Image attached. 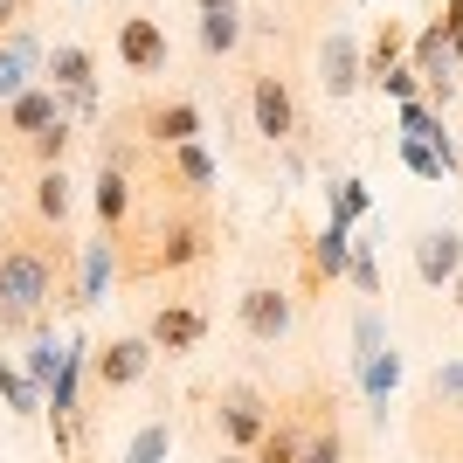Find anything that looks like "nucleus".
<instances>
[{"instance_id":"27","label":"nucleus","mask_w":463,"mask_h":463,"mask_svg":"<svg viewBox=\"0 0 463 463\" xmlns=\"http://www.w3.org/2000/svg\"><path fill=\"white\" fill-rule=\"evenodd\" d=\"M394 153H402V166H408V174H415V180H429V187H443V174H449V166H443V159H436V153H429V146H422V138H394Z\"/></svg>"},{"instance_id":"33","label":"nucleus","mask_w":463,"mask_h":463,"mask_svg":"<svg viewBox=\"0 0 463 463\" xmlns=\"http://www.w3.org/2000/svg\"><path fill=\"white\" fill-rule=\"evenodd\" d=\"M449 298H457V311H463V270H457V277H449Z\"/></svg>"},{"instance_id":"6","label":"nucleus","mask_w":463,"mask_h":463,"mask_svg":"<svg viewBox=\"0 0 463 463\" xmlns=\"http://www.w3.org/2000/svg\"><path fill=\"white\" fill-rule=\"evenodd\" d=\"M298 463H346V422H339V394L311 381L305 387V443H298Z\"/></svg>"},{"instance_id":"14","label":"nucleus","mask_w":463,"mask_h":463,"mask_svg":"<svg viewBox=\"0 0 463 463\" xmlns=\"http://www.w3.org/2000/svg\"><path fill=\"white\" fill-rule=\"evenodd\" d=\"M463 270V229H449V222H436V229L415 235V284L429 290H449V277Z\"/></svg>"},{"instance_id":"28","label":"nucleus","mask_w":463,"mask_h":463,"mask_svg":"<svg viewBox=\"0 0 463 463\" xmlns=\"http://www.w3.org/2000/svg\"><path fill=\"white\" fill-rule=\"evenodd\" d=\"M0 394L14 402V415H21V422H28V415H42V387L28 381V373H14V367H7V353H0Z\"/></svg>"},{"instance_id":"11","label":"nucleus","mask_w":463,"mask_h":463,"mask_svg":"<svg viewBox=\"0 0 463 463\" xmlns=\"http://www.w3.org/2000/svg\"><path fill=\"white\" fill-rule=\"evenodd\" d=\"M56 118H70L62 90H49V83H28L21 97H7V104H0V132L14 138V146H28V138H35V132H49Z\"/></svg>"},{"instance_id":"10","label":"nucleus","mask_w":463,"mask_h":463,"mask_svg":"<svg viewBox=\"0 0 463 463\" xmlns=\"http://www.w3.org/2000/svg\"><path fill=\"white\" fill-rule=\"evenodd\" d=\"M367 83V56H360V35L353 28H332L326 42H318V90L339 104V97H353Z\"/></svg>"},{"instance_id":"7","label":"nucleus","mask_w":463,"mask_h":463,"mask_svg":"<svg viewBox=\"0 0 463 463\" xmlns=\"http://www.w3.org/2000/svg\"><path fill=\"white\" fill-rule=\"evenodd\" d=\"M159 353H153V339L146 332H118V339H104V346L90 353V373H97V387L104 394H118V387H138L146 381V367H153Z\"/></svg>"},{"instance_id":"24","label":"nucleus","mask_w":463,"mask_h":463,"mask_svg":"<svg viewBox=\"0 0 463 463\" xmlns=\"http://www.w3.org/2000/svg\"><path fill=\"white\" fill-rule=\"evenodd\" d=\"M242 49V14H201V56L222 62Z\"/></svg>"},{"instance_id":"9","label":"nucleus","mask_w":463,"mask_h":463,"mask_svg":"<svg viewBox=\"0 0 463 463\" xmlns=\"http://www.w3.org/2000/svg\"><path fill=\"white\" fill-rule=\"evenodd\" d=\"M235 318H242V332H250L256 346H277L290 332V318H298V298H290L284 284H250L235 298Z\"/></svg>"},{"instance_id":"26","label":"nucleus","mask_w":463,"mask_h":463,"mask_svg":"<svg viewBox=\"0 0 463 463\" xmlns=\"http://www.w3.org/2000/svg\"><path fill=\"white\" fill-rule=\"evenodd\" d=\"M70 138H77V125H70V118H56V125H49V132H35L28 146H21V153L35 159V174H42V166H62V153H70Z\"/></svg>"},{"instance_id":"17","label":"nucleus","mask_w":463,"mask_h":463,"mask_svg":"<svg viewBox=\"0 0 463 463\" xmlns=\"http://www.w3.org/2000/svg\"><path fill=\"white\" fill-rule=\"evenodd\" d=\"M35 77H42V35L14 21V28L0 35V104H7V97H21Z\"/></svg>"},{"instance_id":"5","label":"nucleus","mask_w":463,"mask_h":463,"mask_svg":"<svg viewBox=\"0 0 463 463\" xmlns=\"http://www.w3.org/2000/svg\"><path fill=\"white\" fill-rule=\"evenodd\" d=\"M277 415V394H263L256 381H229L214 387V429H222V443L229 449H256L263 443V429Z\"/></svg>"},{"instance_id":"30","label":"nucleus","mask_w":463,"mask_h":463,"mask_svg":"<svg viewBox=\"0 0 463 463\" xmlns=\"http://www.w3.org/2000/svg\"><path fill=\"white\" fill-rule=\"evenodd\" d=\"M373 90H387V97H394V104H408V97H422V77H415V70H408V62H402V70H387V77L373 83Z\"/></svg>"},{"instance_id":"3","label":"nucleus","mask_w":463,"mask_h":463,"mask_svg":"<svg viewBox=\"0 0 463 463\" xmlns=\"http://www.w3.org/2000/svg\"><path fill=\"white\" fill-rule=\"evenodd\" d=\"M250 125H256L263 146H277V153H298V138H305L298 83H290L277 62H256V70H250Z\"/></svg>"},{"instance_id":"13","label":"nucleus","mask_w":463,"mask_h":463,"mask_svg":"<svg viewBox=\"0 0 463 463\" xmlns=\"http://www.w3.org/2000/svg\"><path fill=\"white\" fill-rule=\"evenodd\" d=\"M166 28L153 14H125L118 21V62L132 70V77H166Z\"/></svg>"},{"instance_id":"4","label":"nucleus","mask_w":463,"mask_h":463,"mask_svg":"<svg viewBox=\"0 0 463 463\" xmlns=\"http://www.w3.org/2000/svg\"><path fill=\"white\" fill-rule=\"evenodd\" d=\"M436 429H443V449H436V463H443L449 449H463V360H443V367L429 373L422 408H415V449H422Z\"/></svg>"},{"instance_id":"20","label":"nucleus","mask_w":463,"mask_h":463,"mask_svg":"<svg viewBox=\"0 0 463 463\" xmlns=\"http://www.w3.org/2000/svg\"><path fill=\"white\" fill-rule=\"evenodd\" d=\"M360 394H367V415L373 422L387 429V402H394V381H402V353L394 346H381V353H367V360H360Z\"/></svg>"},{"instance_id":"29","label":"nucleus","mask_w":463,"mask_h":463,"mask_svg":"<svg viewBox=\"0 0 463 463\" xmlns=\"http://www.w3.org/2000/svg\"><path fill=\"white\" fill-rule=\"evenodd\" d=\"M346 277H353V290H360V305H373V298H381V263H373V242H353Z\"/></svg>"},{"instance_id":"18","label":"nucleus","mask_w":463,"mask_h":463,"mask_svg":"<svg viewBox=\"0 0 463 463\" xmlns=\"http://www.w3.org/2000/svg\"><path fill=\"white\" fill-rule=\"evenodd\" d=\"M360 56H367V83H381L387 70H402V62H408V21L402 14H381L367 28V42H360Z\"/></svg>"},{"instance_id":"23","label":"nucleus","mask_w":463,"mask_h":463,"mask_svg":"<svg viewBox=\"0 0 463 463\" xmlns=\"http://www.w3.org/2000/svg\"><path fill=\"white\" fill-rule=\"evenodd\" d=\"M62 346H70V339H56L49 326L28 332V381H35L42 394H49V381H56V367H62Z\"/></svg>"},{"instance_id":"8","label":"nucleus","mask_w":463,"mask_h":463,"mask_svg":"<svg viewBox=\"0 0 463 463\" xmlns=\"http://www.w3.org/2000/svg\"><path fill=\"white\" fill-rule=\"evenodd\" d=\"M90 208H97V229L104 235H125L138 214V174L118 166V159H97V180H90Z\"/></svg>"},{"instance_id":"31","label":"nucleus","mask_w":463,"mask_h":463,"mask_svg":"<svg viewBox=\"0 0 463 463\" xmlns=\"http://www.w3.org/2000/svg\"><path fill=\"white\" fill-rule=\"evenodd\" d=\"M201 14H242V0H194Z\"/></svg>"},{"instance_id":"12","label":"nucleus","mask_w":463,"mask_h":463,"mask_svg":"<svg viewBox=\"0 0 463 463\" xmlns=\"http://www.w3.org/2000/svg\"><path fill=\"white\" fill-rule=\"evenodd\" d=\"M138 138H146L153 153L201 138V104H194V97H153V104L138 111Z\"/></svg>"},{"instance_id":"32","label":"nucleus","mask_w":463,"mask_h":463,"mask_svg":"<svg viewBox=\"0 0 463 463\" xmlns=\"http://www.w3.org/2000/svg\"><path fill=\"white\" fill-rule=\"evenodd\" d=\"M214 463H256V457H250V449H222Z\"/></svg>"},{"instance_id":"25","label":"nucleus","mask_w":463,"mask_h":463,"mask_svg":"<svg viewBox=\"0 0 463 463\" xmlns=\"http://www.w3.org/2000/svg\"><path fill=\"white\" fill-rule=\"evenodd\" d=\"M166 457H174V422H166V415H153V422L125 443V463H166Z\"/></svg>"},{"instance_id":"15","label":"nucleus","mask_w":463,"mask_h":463,"mask_svg":"<svg viewBox=\"0 0 463 463\" xmlns=\"http://www.w3.org/2000/svg\"><path fill=\"white\" fill-rule=\"evenodd\" d=\"M118 277V235H90L83 242V256H77V277H70V290H62V305H77V311H90L97 298H104V284Z\"/></svg>"},{"instance_id":"1","label":"nucleus","mask_w":463,"mask_h":463,"mask_svg":"<svg viewBox=\"0 0 463 463\" xmlns=\"http://www.w3.org/2000/svg\"><path fill=\"white\" fill-rule=\"evenodd\" d=\"M70 242L49 222H7L0 229V339H21L49 318V298H62Z\"/></svg>"},{"instance_id":"22","label":"nucleus","mask_w":463,"mask_h":463,"mask_svg":"<svg viewBox=\"0 0 463 463\" xmlns=\"http://www.w3.org/2000/svg\"><path fill=\"white\" fill-rule=\"evenodd\" d=\"M70 201H77V194H70V174H62V166H42L35 174V222L62 229V222H70Z\"/></svg>"},{"instance_id":"2","label":"nucleus","mask_w":463,"mask_h":463,"mask_svg":"<svg viewBox=\"0 0 463 463\" xmlns=\"http://www.w3.org/2000/svg\"><path fill=\"white\" fill-rule=\"evenodd\" d=\"M222 229H214V208L208 201H187V194H166L159 187V208L153 214H132V229L118 235V277H174L208 263Z\"/></svg>"},{"instance_id":"19","label":"nucleus","mask_w":463,"mask_h":463,"mask_svg":"<svg viewBox=\"0 0 463 463\" xmlns=\"http://www.w3.org/2000/svg\"><path fill=\"white\" fill-rule=\"evenodd\" d=\"M402 132H408V138H422V146H429L436 159H443L449 174L463 166V153H457V138H449V125H443V111H436V104L408 97V104H402Z\"/></svg>"},{"instance_id":"16","label":"nucleus","mask_w":463,"mask_h":463,"mask_svg":"<svg viewBox=\"0 0 463 463\" xmlns=\"http://www.w3.org/2000/svg\"><path fill=\"white\" fill-rule=\"evenodd\" d=\"M146 339H153V353L180 360V353H194L201 339H208V311L201 305H159L153 318H146Z\"/></svg>"},{"instance_id":"21","label":"nucleus","mask_w":463,"mask_h":463,"mask_svg":"<svg viewBox=\"0 0 463 463\" xmlns=\"http://www.w3.org/2000/svg\"><path fill=\"white\" fill-rule=\"evenodd\" d=\"M326 222H339V229H360V222H367V208H373V194H367V180H353V174H339L326 187Z\"/></svg>"}]
</instances>
